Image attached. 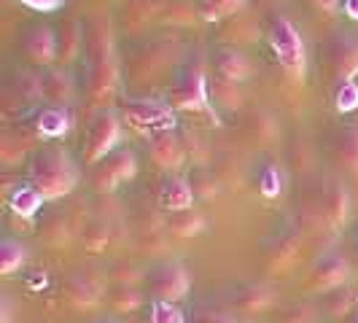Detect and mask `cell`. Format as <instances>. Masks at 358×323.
Listing matches in <instances>:
<instances>
[{
	"mask_svg": "<svg viewBox=\"0 0 358 323\" xmlns=\"http://www.w3.org/2000/svg\"><path fill=\"white\" fill-rule=\"evenodd\" d=\"M275 305H278V291H275V286L259 283V280H253V283H240V286L232 288L229 296H227L229 313L237 315L240 321H253V318L269 313Z\"/></svg>",
	"mask_w": 358,
	"mask_h": 323,
	"instance_id": "277c9868",
	"label": "cell"
},
{
	"mask_svg": "<svg viewBox=\"0 0 358 323\" xmlns=\"http://www.w3.org/2000/svg\"><path fill=\"white\" fill-rule=\"evenodd\" d=\"M164 224H167V232L173 234V237H194V234H199L202 227H205L202 215H199L194 208L180 210V213H170V218H167Z\"/></svg>",
	"mask_w": 358,
	"mask_h": 323,
	"instance_id": "4316f807",
	"label": "cell"
},
{
	"mask_svg": "<svg viewBox=\"0 0 358 323\" xmlns=\"http://www.w3.org/2000/svg\"><path fill=\"white\" fill-rule=\"evenodd\" d=\"M269 43H272V52L278 57V62L294 78L305 76V43H302L299 30L288 19H275L272 22V27H269Z\"/></svg>",
	"mask_w": 358,
	"mask_h": 323,
	"instance_id": "5b68a950",
	"label": "cell"
},
{
	"mask_svg": "<svg viewBox=\"0 0 358 323\" xmlns=\"http://www.w3.org/2000/svg\"><path fill=\"white\" fill-rule=\"evenodd\" d=\"M213 94L227 108H237L240 103H243V92H240V87H237V84H227V81H218V84L213 87Z\"/></svg>",
	"mask_w": 358,
	"mask_h": 323,
	"instance_id": "74e56055",
	"label": "cell"
},
{
	"mask_svg": "<svg viewBox=\"0 0 358 323\" xmlns=\"http://www.w3.org/2000/svg\"><path fill=\"white\" fill-rule=\"evenodd\" d=\"M318 305L307 302V299H296L275 310V323H318Z\"/></svg>",
	"mask_w": 358,
	"mask_h": 323,
	"instance_id": "603a6c76",
	"label": "cell"
},
{
	"mask_svg": "<svg viewBox=\"0 0 358 323\" xmlns=\"http://www.w3.org/2000/svg\"><path fill=\"white\" fill-rule=\"evenodd\" d=\"M38 97H43V78L38 73H19L6 92V110H11V106H30Z\"/></svg>",
	"mask_w": 358,
	"mask_h": 323,
	"instance_id": "ac0fdd59",
	"label": "cell"
},
{
	"mask_svg": "<svg viewBox=\"0 0 358 323\" xmlns=\"http://www.w3.org/2000/svg\"><path fill=\"white\" fill-rule=\"evenodd\" d=\"M24 52L36 65H52L57 59V33L43 24L33 27L24 38Z\"/></svg>",
	"mask_w": 358,
	"mask_h": 323,
	"instance_id": "2e32d148",
	"label": "cell"
},
{
	"mask_svg": "<svg viewBox=\"0 0 358 323\" xmlns=\"http://www.w3.org/2000/svg\"><path fill=\"white\" fill-rule=\"evenodd\" d=\"M43 202L46 199H43V194L38 192L33 183H22V186H17L8 194V208L17 215H22V218H33L43 208Z\"/></svg>",
	"mask_w": 358,
	"mask_h": 323,
	"instance_id": "7402d4cb",
	"label": "cell"
},
{
	"mask_svg": "<svg viewBox=\"0 0 358 323\" xmlns=\"http://www.w3.org/2000/svg\"><path fill=\"white\" fill-rule=\"evenodd\" d=\"M315 8H321V11H337L340 8V0H310Z\"/></svg>",
	"mask_w": 358,
	"mask_h": 323,
	"instance_id": "60d3db41",
	"label": "cell"
},
{
	"mask_svg": "<svg viewBox=\"0 0 358 323\" xmlns=\"http://www.w3.org/2000/svg\"><path fill=\"white\" fill-rule=\"evenodd\" d=\"M342 6H345V14L358 22V0H345Z\"/></svg>",
	"mask_w": 358,
	"mask_h": 323,
	"instance_id": "b9f144b4",
	"label": "cell"
},
{
	"mask_svg": "<svg viewBox=\"0 0 358 323\" xmlns=\"http://www.w3.org/2000/svg\"><path fill=\"white\" fill-rule=\"evenodd\" d=\"M43 97L52 100L54 106H62V103H71L73 100V78L71 73L65 71H54L43 78Z\"/></svg>",
	"mask_w": 358,
	"mask_h": 323,
	"instance_id": "d4e9b609",
	"label": "cell"
},
{
	"mask_svg": "<svg viewBox=\"0 0 358 323\" xmlns=\"http://www.w3.org/2000/svg\"><path fill=\"white\" fill-rule=\"evenodd\" d=\"M192 189H194V197H213L215 192H218V180L215 175H208V173H197L194 175V183H192Z\"/></svg>",
	"mask_w": 358,
	"mask_h": 323,
	"instance_id": "f35d334b",
	"label": "cell"
},
{
	"mask_svg": "<svg viewBox=\"0 0 358 323\" xmlns=\"http://www.w3.org/2000/svg\"><path fill=\"white\" fill-rule=\"evenodd\" d=\"M94 62L90 73V94L94 103H108L116 92V62L108 46H94Z\"/></svg>",
	"mask_w": 358,
	"mask_h": 323,
	"instance_id": "7c38bea8",
	"label": "cell"
},
{
	"mask_svg": "<svg viewBox=\"0 0 358 323\" xmlns=\"http://www.w3.org/2000/svg\"><path fill=\"white\" fill-rule=\"evenodd\" d=\"M302 245V237L296 229H286V232L272 234L264 248H262V256H264V264L272 275H286L288 269L296 264L299 259V248Z\"/></svg>",
	"mask_w": 358,
	"mask_h": 323,
	"instance_id": "8fae6325",
	"label": "cell"
},
{
	"mask_svg": "<svg viewBox=\"0 0 358 323\" xmlns=\"http://www.w3.org/2000/svg\"><path fill=\"white\" fill-rule=\"evenodd\" d=\"M106 302L116 313H135L143 307V291L138 286H113L106 291Z\"/></svg>",
	"mask_w": 358,
	"mask_h": 323,
	"instance_id": "cb8c5ba5",
	"label": "cell"
},
{
	"mask_svg": "<svg viewBox=\"0 0 358 323\" xmlns=\"http://www.w3.org/2000/svg\"><path fill=\"white\" fill-rule=\"evenodd\" d=\"M71 237H73V221L65 213H52L41 224V240H46L52 245H62Z\"/></svg>",
	"mask_w": 358,
	"mask_h": 323,
	"instance_id": "83f0119b",
	"label": "cell"
},
{
	"mask_svg": "<svg viewBox=\"0 0 358 323\" xmlns=\"http://www.w3.org/2000/svg\"><path fill=\"white\" fill-rule=\"evenodd\" d=\"M94 323H113V321H94Z\"/></svg>",
	"mask_w": 358,
	"mask_h": 323,
	"instance_id": "bcb514c9",
	"label": "cell"
},
{
	"mask_svg": "<svg viewBox=\"0 0 358 323\" xmlns=\"http://www.w3.org/2000/svg\"><path fill=\"white\" fill-rule=\"evenodd\" d=\"M122 119L129 127L141 129V132H164V129H176V113L170 103L162 100H129L122 106Z\"/></svg>",
	"mask_w": 358,
	"mask_h": 323,
	"instance_id": "8992f818",
	"label": "cell"
},
{
	"mask_svg": "<svg viewBox=\"0 0 358 323\" xmlns=\"http://www.w3.org/2000/svg\"><path fill=\"white\" fill-rule=\"evenodd\" d=\"M334 106H337V110H342V113L356 110L358 108V84L356 81H342L337 94H334Z\"/></svg>",
	"mask_w": 358,
	"mask_h": 323,
	"instance_id": "d590c367",
	"label": "cell"
},
{
	"mask_svg": "<svg viewBox=\"0 0 358 323\" xmlns=\"http://www.w3.org/2000/svg\"><path fill=\"white\" fill-rule=\"evenodd\" d=\"M24 259H27V245H24L22 240L6 237V240L0 243V272H3V275L17 272V269L24 264Z\"/></svg>",
	"mask_w": 358,
	"mask_h": 323,
	"instance_id": "f1b7e54d",
	"label": "cell"
},
{
	"mask_svg": "<svg viewBox=\"0 0 358 323\" xmlns=\"http://www.w3.org/2000/svg\"><path fill=\"white\" fill-rule=\"evenodd\" d=\"M81 43H84V33H81V24L78 22H62L59 30H57V59L62 65H71L73 59L81 52Z\"/></svg>",
	"mask_w": 358,
	"mask_h": 323,
	"instance_id": "44dd1931",
	"label": "cell"
},
{
	"mask_svg": "<svg viewBox=\"0 0 358 323\" xmlns=\"http://www.w3.org/2000/svg\"><path fill=\"white\" fill-rule=\"evenodd\" d=\"M259 192L267 199L278 197V194L283 192V173H280V167L267 164V167L262 170V175H259Z\"/></svg>",
	"mask_w": 358,
	"mask_h": 323,
	"instance_id": "e575fe53",
	"label": "cell"
},
{
	"mask_svg": "<svg viewBox=\"0 0 358 323\" xmlns=\"http://www.w3.org/2000/svg\"><path fill=\"white\" fill-rule=\"evenodd\" d=\"M159 205L170 213H180L189 210L194 205V189L186 178H167L159 189Z\"/></svg>",
	"mask_w": 358,
	"mask_h": 323,
	"instance_id": "d6986e66",
	"label": "cell"
},
{
	"mask_svg": "<svg viewBox=\"0 0 358 323\" xmlns=\"http://www.w3.org/2000/svg\"><path fill=\"white\" fill-rule=\"evenodd\" d=\"M148 151H151V159L157 162L162 170H176L186 159V148H183V143H180L178 135L173 129H164V132L151 135Z\"/></svg>",
	"mask_w": 358,
	"mask_h": 323,
	"instance_id": "5bb4252c",
	"label": "cell"
},
{
	"mask_svg": "<svg viewBox=\"0 0 358 323\" xmlns=\"http://www.w3.org/2000/svg\"><path fill=\"white\" fill-rule=\"evenodd\" d=\"M27 183H33L43 199H59L71 194L78 183V170L68 151L62 148H43L30 162Z\"/></svg>",
	"mask_w": 358,
	"mask_h": 323,
	"instance_id": "6da1fadb",
	"label": "cell"
},
{
	"mask_svg": "<svg viewBox=\"0 0 358 323\" xmlns=\"http://www.w3.org/2000/svg\"><path fill=\"white\" fill-rule=\"evenodd\" d=\"M192 288L189 269L178 259H167L145 275V291L154 302H180Z\"/></svg>",
	"mask_w": 358,
	"mask_h": 323,
	"instance_id": "7a4b0ae2",
	"label": "cell"
},
{
	"mask_svg": "<svg viewBox=\"0 0 358 323\" xmlns=\"http://www.w3.org/2000/svg\"><path fill=\"white\" fill-rule=\"evenodd\" d=\"M321 210L334 229L348 221V215H350V194H348V189H345L342 183H331V186L323 192Z\"/></svg>",
	"mask_w": 358,
	"mask_h": 323,
	"instance_id": "ffe728a7",
	"label": "cell"
},
{
	"mask_svg": "<svg viewBox=\"0 0 358 323\" xmlns=\"http://www.w3.org/2000/svg\"><path fill=\"white\" fill-rule=\"evenodd\" d=\"M329 68L340 81H350L358 73V41L350 36L337 38L329 46Z\"/></svg>",
	"mask_w": 358,
	"mask_h": 323,
	"instance_id": "9a60e30c",
	"label": "cell"
},
{
	"mask_svg": "<svg viewBox=\"0 0 358 323\" xmlns=\"http://www.w3.org/2000/svg\"><path fill=\"white\" fill-rule=\"evenodd\" d=\"M122 138V122L116 113H100L90 127V135H87V145H84V159L87 162H97L106 159L108 154L116 148Z\"/></svg>",
	"mask_w": 358,
	"mask_h": 323,
	"instance_id": "30bf717a",
	"label": "cell"
},
{
	"mask_svg": "<svg viewBox=\"0 0 358 323\" xmlns=\"http://www.w3.org/2000/svg\"><path fill=\"white\" fill-rule=\"evenodd\" d=\"M350 275H353L350 259H345V256L337 251H326L323 256H318L315 264L310 267L307 288H313V291H331V288L350 283Z\"/></svg>",
	"mask_w": 358,
	"mask_h": 323,
	"instance_id": "9c48e42d",
	"label": "cell"
},
{
	"mask_svg": "<svg viewBox=\"0 0 358 323\" xmlns=\"http://www.w3.org/2000/svg\"><path fill=\"white\" fill-rule=\"evenodd\" d=\"M11 321V302H8V296H3V323Z\"/></svg>",
	"mask_w": 358,
	"mask_h": 323,
	"instance_id": "7bdbcfd3",
	"label": "cell"
},
{
	"mask_svg": "<svg viewBox=\"0 0 358 323\" xmlns=\"http://www.w3.org/2000/svg\"><path fill=\"white\" fill-rule=\"evenodd\" d=\"M38 132L41 135H46V138H62L68 129H71V116H68V110L59 106L54 108H46L41 116H38Z\"/></svg>",
	"mask_w": 358,
	"mask_h": 323,
	"instance_id": "484cf974",
	"label": "cell"
},
{
	"mask_svg": "<svg viewBox=\"0 0 358 323\" xmlns=\"http://www.w3.org/2000/svg\"><path fill=\"white\" fill-rule=\"evenodd\" d=\"M334 154L342 167H348L350 173L358 175V129H348L342 132L337 145H334Z\"/></svg>",
	"mask_w": 358,
	"mask_h": 323,
	"instance_id": "4dcf8cb0",
	"label": "cell"
},
{
	"mask_svg": "<svg viewBox=\"0 0 358 323\" xmlns=\"http://www.w3.org/2000/svg\"><path fill=\"white\" fill-rule=\"evenodd\" d=\"M315 305H318L321 313L331 315V318H348V315H353L358 310V280L331 288V291H323Z\"/></svg>",
	"mask_w": 358,
	"mask_h": 323,
	"instance_id": "4fadbf2b",
	"label": "cell"
},
{
	"mask_svg": "<svg viewBox=\"0 0 358 323\" xmlns=\"http://www.w3.org/2000/svg\"><path fill=\"white\" fill-rule=\"evenodd\" d=\"M108 275H110V280L116 286H141V283H145V275L148 272H143V269L138 267L135 261H129V259H119V261H113L108 267Z\"/></svg>",
	"mask_w": 358,
	"mask_h": 323,
	"instance_id": "f546056e",
	"label": "cell"
},
{
	"mask_svg": "<svg viewBox=\"0 0 358 323\" xmlns=\"http://www.w3.org/2000/svg\"><path fill=\"white\" fill-rule=\"evenodd\" d=\"M189 323H243L229 310H197Z\"/></svg>",
	"mask_w": 358,
	"mask_h": 323,
	"instance_id": "8d00e7d4",
	"label": "cell"
},
{
	"mask_svg": "<svg viewBox=\"0 0 358 323\" xmlns=\"http://www.w3.org/2000/svg\"><path fill=\"white\" fill-rule=\"evenodd\" d=\"M138 173V157L129 151V148H116L110 151L106 159L97 164L94 170V189L100 194H108L113 189H119L124 180H129Z\"/></svg>",
	"mask_w": 358,
	"mask_h": 323,
	"instance_id": "ba28073f",
	"label": "cell"
},
{
	"mask_svg": "<svg viewBox=\"0 0 358 323\" xmlns=\"http://www.w3.org/2000/svg\"><path fill=\"white\" fill-rule=\"evenodd\" d=\"M210 97H208V76H205V65L202 59H189L178 73L173 89H170V106L180 108V110H202L208 108Z\"/></svg>",
	"mask_w": 358,
	"mask_h": 323,
	"instance_id": "3957f363",
	"label": "cell"
},
{
	"mask_svg": "<svg viewBox=\"0 0 358 323\" xmlns=\"http://www.w3.org/2000/svg\"><path fill=\"white\" fill-rule=\"evenodd\" d=\"M81 240H84L87 251L103 253L108 248V243H110V224L103 221V218L100 221H92V224H87L81 229Z\"/></svg>",
	"mask_w": 358,
	"mask_h": 323,
	"instance_id": "1f68e13d",
	"label": "cell"
},
{
	"mask_svg": "<svg viewBox=\"0 0 358 323\" xmlns=\"http://www.w3.org/2000/svg\"><path fill=\"white\" fill-rule=\"evenodd\" d=\"M350 264H353V272L358 275V240L353 243V256H350Z\"/></svg>",
	"mask_w": 358,
	"mask_h": 323,
	"instance_id": "ee69618b",
	"label": "cell"
},
{
	"mask_svg": "<svg viewBox=\"0 0 358 323\" xmlns=\"http://www.w3.org/2000/svg\"><path fill=\"white\" fill-rule=\"evenodd\" d=\"M19 3L27 6V8H33V11H41V14H52L65 0H19Z\"/></svg>",
	"mask_w": 358,
	"mask_h": 323,
	"instance_id": "ab89813d",
	"label": "cell"
},
{
	"mask_svg": "<svg viewBox=\"0 0 358 323\" xmlns=\"http://www.w3.org/2000/svg\"><path fill=\"white\" fill-rule=\"evenodd\" d=\"M151 323H186V315L178 307V302H151L148 313Z\"/></svg>",
	"mask_w": 358,
	"mask_h": 323,
	"instance_id": "836d02e7",
	"label": "cell"
},
{
	"mask_svg": "<svg viewBox=\"0 0 358 323\" xmlns=\"http://www.w3.org/2000/svg\"><path fill=\"white\" fill-rule=\"evenodd\" d=\"M350 323H358V313L353 315V318H350Z\"/></svg>",
	"mask_w": 358,
	"mask_h": 323,
	"instance_id": "f6af8a7d",
	"label": "cell"
},
{
	"mask_svg": "<svg viewBox=\"0 0 358 323\" xmlns=\"http://www.w3.org/2000/svg\"><path fill=\"white\" fill-rule=\"evenodd\" d=\"M240 6H243V0H199L197 11L202 19L215 22V19H224L229 17V14H234Z\"/></svg>",
	"mask_w": 358,
	"mask_h": 323,
	"instance_id": "d6a6232c",
	"label": "cell"
},
{
	"mask_svg": "<svg viewBox=\"0 0 358 323\" xmlns=\"http://www.w3.org/2000/svg\"><path fill=\"white\" fill-rule=\"evenodd\" d=\"M213 68L218 73V81H227V84H240L251 73L248 57L237 49H218L213 57Z\"/></svg>",
	"mask_w": 358,
	"mask_h": 323,
	"instance_id": "e0dca14e",
	"label": "cell"
},
{
	"mask_svg": "<svg viewBox=\"0 0 358 323\" xmlns=\"http://www.w3.org/2000/svg\"><path fill=\"white\" fill-rule=\"evenodd\" d=\"M65 296L73 307L90 310L106 299V275L94 267H81L65 278Z\"/></svg>",
	"mask_w": 358,
	"mask_h": 323,
	"instance_id": "52a82bcc",
	"label": "cell"
}]
</instances>
